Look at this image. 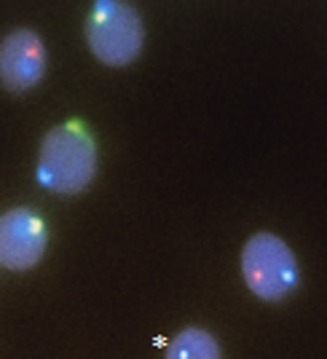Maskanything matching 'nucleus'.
I'll return each instance as SVG.
<instances>
[{
    "instance_id": "obj_3",
    "label": "nucleus",
    "mask_w": 327,
    "mask_h": 359,
    "mask_svg": "<svg viewBox=\"0 0 327 359\" xmlns=\"http://www.w3.org/2000/svg\"><path fill=\"white\" fill-rule=\"evenodd\" d=\"M241 276L253 295L276 303L298 287V260L287 241L260 231L241 250Z\"/></svg>"
},
{
    "instance_id": "obj_5",
    "label": "nucleus",
    "mask_w": 327,
    "mask_h": 359,
    "mask_svg": "<svg viewBox=\"0 0 327 359\" xmlns=\"http://www.w3.org/2000/svg\"><path fill=\"white\" fill-rule=\"evenodd\" d=\"M46 48L38 32L14 30L0 41V86L8 91H27L44 81Z\"/></svg>"
},
{
    "instance_id": "obj_2",
    "label": "nucleus",
    "mask_w": 327,
    "mask_h": 359,
    "mask_svg": "<svg viewBox=\"0 0 327 359\" xmlns=\"http://www.w3.org/2000/svg\"><path fill=\"white\" fill-rule=\"evenodd\" d=\"M86 41L91 54L107 67L132 65L145 43L142 19L134 6L124 0H100L94 3L86 22Z\"/></svg>"
},
{
    "instance_id": "obj_1",
    "label": "nucleus",
    "mask_w": 327,
    "mask_h": 359,
    "mask_svg": "<svg viewBox=\"0 0 327 359\" xmlns=\"http://www.w3.org/2000/svg\"><path fill=\"white\" fill-rule=\"evenodd\" d=\"M97 175V145L81 121L54 126L41 142L35 177L46 191L75 196L86 191Z\"/></svg>"
},
{
    "instance_id": "obj_4",
    "label": "nucleus",
    "mask_w": 327,
    "mask_h": 359,
    "mask_svg": "<svg viewBox=\"0 0 327 359\" xmlns=\"http://www.w3.org/2000/svg\"><path fill=\"white\" fill-rule=\"evenodd\" d=\"M46 223L38 212L16 207L0 215V266L8 271H30L46 252Z\"/></svg>"
},
{
    "instance_id": "obj_6",
    "label": "nucleus",
    "mask_w": 327,
    "mask_h": 359,
    "mask_svg": "<svg viewBox=\"0 0 327 359\" xmlns=\"http://www.w3.org/2000/svg\"><path fill=\"white\" fill-rule=\"evenodd\" d=\"M164 359H220V346L207 330L185 327L172 338Z\"/></svg>"
}]
</instances>
